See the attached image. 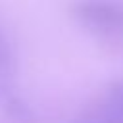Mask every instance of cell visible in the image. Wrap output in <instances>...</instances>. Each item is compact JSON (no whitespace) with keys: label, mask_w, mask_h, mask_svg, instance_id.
<instances>
[{"label":"cell","mask_w":123,"mask_h":123,"mask_svg":"<svg viewBox=\"0 0 123 123\" xmlns=\"http://www.w3.org/2000/svg\"><path fill=\"white\" fill-rule=\"evenodd\" d=\"M83 113L88 123H123V79L110 81L98 100Z\"/></svg>","instance_id":"7a4b0ae2"},{"label":"cell","mask_w":123,"mask_h":123,"mask_svg":"<svg viewBox=\"0 0 123 123\" xmlns=\"http://www.w3.org/2000/svg\"><path fill=\"white\" fill-rule=\"evenodd\" d=\"M71 17L90 37L123 44V0H75Z\"/></svg>","instance_id":"6da1fadb"},{"label":"cell","mask_w":123,"mask_h":123,"mask_svg":"<svg viewBox=\"0 0 123 123\" xmlns=\"http://www.w3.org/2000/svg\"><path fill=\"white\" fill-rule=\"evenodd\" d=\"M17 75V50L6 29L0 25V83L15 79Z\"/></svg>","instance_id":"277c9868"},{"label":"cell","mask_w":123,"mask_h":123,"mask_svg":"<svg viewBox=\"0 0 123 123\" xmlns=\"http://www.w3.org/2000/svg\"><path fill=\"white\" fill-rule=\"evenodd\" d=\"M0 111L15 123H31L35 119V108L15 79L0 83Z\"/></svg>","instance_id":"3957f363"}]
</instances>
